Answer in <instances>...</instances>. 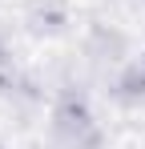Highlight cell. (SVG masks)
<instances>
[{
	"mask_svg": "<svg viewBox=\"0 0 145 149\" xmlns=\"http://www.w3.org/2000/svg\"><path fill=\"white\" fill-rule=\"evenodd\" d=\"M141 65H145V61H141Z\"/></svg>",
	"mask_w": 145,
	"mask_h": 149,
	"instance_id": "obj_4",
	"label": "cell"
},
{
	"mask_svg": "<svg viewBox=\"0 0 145 149\" xmlns=\"http://www.w3.org/2000/svg\"><path fill=\"white\" fill-rule=\"evenodd\" d=\"M0 149H4V145H0Z\"/></svg>",
	"mask_w": 145,
	"mask_h": 149,
	"instance_id": "obj_5",
	"label": "cell"
},
{
	"mask_svg": "<svg viewBox=\"0 0 145 149\" xmlns=\"http://www.w3.org/2000/svg\"><path fill=\"white\" fill-rule=\"evenodd\" d=\"M48 133L56 149H101V125H97L93 109L85 105V97H77V93H65L52 105Z\"/></svg>",
	"mask_w": 145,
	"mask_h": 149,
	"instance_id": "obj_1",
	"label": "cell"
},
{
	"mask_svg": "<svg viewBox=\"0 0 145 149\" xmlns=\"http://www.w3.org/2000/svg\"><path fill=\"white\" fill-rule=\"evenodd\" d=\"M117 93L125 101H137V97H145V65H137V69H125L121 73V81H117Z\"/></svg>",
	"mask_w": 145,
	"mask_h": 149,
	"instance_id": "obj_2",
	"label": "cell"
},
{
	"mask_svg": "<svg viewBox=\"0 0 145 149\" xmlns=\"http://www.w3.org/2000/svg\"><path fill=\"white\" fill-rule=\"evenodd\" d=\"M16 81H20V73H16V61H12L8 45L0 40V89H4V93H12V89H16Z\"/></svg>",
	"mask_w": 145,
	"mask_h": 149,
	"instance_id": "obj_3",
	"label": "cell"
}]
</instances>
